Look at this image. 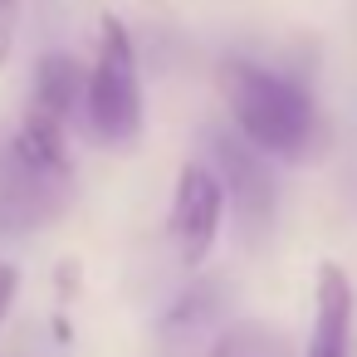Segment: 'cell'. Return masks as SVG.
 <instances>
[{
	"label": "cell",
	"mask_w": 357,
	"mask_h": 357,
	"mask_svg": "<svg viewBox=\"0 0 357 357\" xmlns=\"http://www.w3.org/2000/svg\"><path fill=\"white\" fill-rule=\"evenodd\" d=\"M220 98L230 108L235 132L245 142H255L264 157H298L313 137L308 93L264 64L225 59L220 64Z\"/></svg>",
	"instance_id": "obj_1"
},
{
	"label": "cell",
	"mask_w": 357,
	"mask_h": 357,
	"mask_svg": "<svg viewBox=\"0 0 357 357\" xmlns=\"http://www.w3.org/2000/svg\"><path fill=\"white\" fill-rule=\"evenodd\" d=\"M89 128L103 147H132L142 132V79H137V50L118 15H103L98 25V59L89 69Z\"/></svg>",
	"instance_id": "obj_2"
},
{
	"label": "cell",
	"mask_w": 357,
	"mask_h": 357,
	"mask_svg": "<svg viewBox=\"0 0 357 357\" xmlns=\"http://www.w3.org/2000/svg\"><path fill=\"white\" fill-rule=\"evenodd\" d=\"M220 220H225V181L211 167L186 162L181 176H176V191H172V215H167L176 259L201 264L211 255L215 235H220Z\"/></svg>",
	"instance_id": "obj_3"
},
{
	"label": "cell",
	"mask_w": 357,
	"mask_h": 357,
	"mask_svg": "<svg viewBox=\"0 0 357 357\" xmlns=\"http://www.w3.org/2000/svg\"><path fill=\"white\" fill-rule=\"evenodd\" d=\"M215 157H220V181H225V191H230V201H235V211L250 220V225H259V220H269V206H274V181H269V157L255 147V142H245L240 132L235 137H220L215 142Z\"/></svg>",
	"instance_id": "obj_4"
},
{
	"label": "cell",
	"mask_w": 357,
	"mask_h": 357,
	"mask_svg": "<svg viewBox=\"0 0 357 357\" xmlns=\"http://www.w3.org/2000/svg\"><path fill=\"white\" fill-rule=\"evenodd\" d=\"M59 186L54 176L35 172L30 162H20L15 152L0 157V230H30L40 225L54 206H59Z\"/></svg>",
	"instance_id": "obj_5"
},
{
	"label": "cell",
	"mask_w": 357,
	"mask_h": 357,
	"mask_svg": "<svg viewBox=\"0 0 357 357\" xmlns=\"http://www.w3.org/2000/svg\"><path fill=\"white\" fill-rule=\"evenodd\" d=\"M352 279L337 264H318V294H313V328H308V357H347L352 337Z\"/></svg>",
	"instance_id": "obj_6"
},
{
	"label": "cell",
	"mask_w": 357,
	"mask_h": 357,
	"mask_svg": "<svg viewBox=\"0 0 357 357\" xmlns=\"http://www.w3.org/2000/svg\"><path fill=\"white\" fill-rule=\"evenodd\" d=\"M10 152L20 162H30L35 172L54 176V181H69V132H64L59 118L30 108L25 123H20V132H15V142H10Z\"/></svg>",
	"instance_id": "obj_7"
},
{
	"label": "cell",
	"mask_w": 357,
	"mask_h": 357,
	"mask_svg": "<svg viewBox=\"0 0 357 357\" xmlns=\"http://www.w3.org/2000/svg\"><path fill=\"white\" fill-rule=\"evenodd\" d=\"M84 89H89V79H84V69L69 54H45L35 64V98H30V108L69 123V113H74V103H79Z\"/></svg>",
	"instance_id": "obj_8"
},
{
	"label": "cell",
	"mask_w": 357,
	"mask_h": 357,
	"mask_svg": "<svg viewBox=\"0 0 357 357\" xmlns=\"http://www.w3.org/2000/svg\"><path fill=\"white\" fill-rule=\"evenodd\" d=\"M211 357H284V342H279L264 323H250V318H245V323L220 328Z\"/></svg>",
	"instance_id": "obj_9"
},
{
	"label": "cell",
	"mask_w": 357,
	"mask_h": 357,
	"mask_svg": "<svg viewBox=\"0 0 357 357\" xmlns=\"http://www.w3.org/2000/svg\"><path fill=\"white\" fill-rule=\"evenodd\" d=\"M15 25H20V0H0V69L15 50Z\"/></svg>",
	"instance_id": "obj_10"
},
{
	"label": "cell",
	"mask_w": 357,
	"mask_h": 357,
	"mask_svg": "<svg viewBox=\"0 0 357 357\" xmlns=\"http://www.w3.org/2000/svg\"><path fill=\"white\" fill-rule=\"evenodd\" d=\"M15 294H20V269L10 264V259H0V318L10 313V303H15Z\"/></svg>",
	"instance_id": "obj_11"
}]
</instances>
